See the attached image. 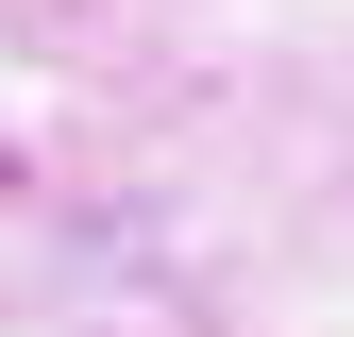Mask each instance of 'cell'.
Returning a JSON list of instances; mask_svg holds the SVG:
<instances>
[]
</instances>
